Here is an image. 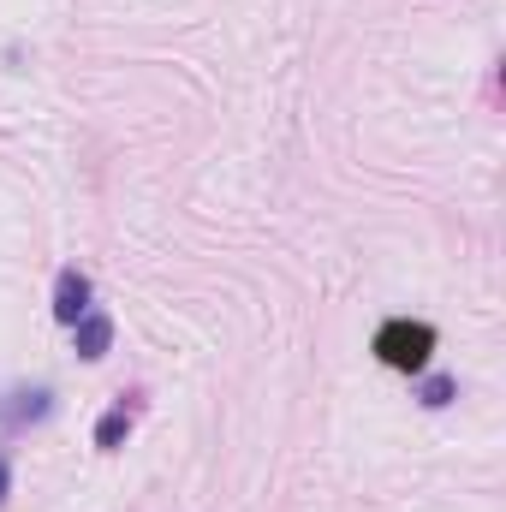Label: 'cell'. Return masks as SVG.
I'll use <instances>...</instances> for the list:
<instances>
[{
	"label": "cell",
	"mask_w": 506,
	"mask_h": 512,
	"mask_svg": "<svg viewBox=\"0 0 506 512\" xmlns=\"http://www.w3.org/2000/svg\"><path fill=\"white\" fill-rule=\"evenodd\" d=\"M72 328H78V358H90V364L108 358V346H114V322H108L102 310H84Z\"/></svg>",
	"instance_id": "277c9868"
},
{
	"label": "cell",
	"mask_w": 506,
	"mask_h": 512,
	"mask_svg": "<svg viewBox=\"0 0 506 512\" xmlns=\"http://www.w3.org/2000/svg\"><path fill=\"white\" fill-rule=\"evenodd\" d=\"M84 310H90V280H84L78 268H66V274L54 280V316H60V322H78Z\"/></svg>",
	"instance_id": "3957f363"
},
{
	"label": "cell",
	"mask_w": 506,
	"mask_h": 512,
	"mask_svg": "<svg viewBox=\"0 0 506 512\" xmlns=\"http://www.w3.org/2000/svg\"><path fill=\"white\" fill-rule=\"evenodd\" d=\"M435 352V328L429 322H387L376 334V358L393 370H423Z\"/></svg>",
	"instance_id": "6da1fadb"
},
{
	"label": "cell",
	"mask_w": 506,
	"mask_h": 512,
	"mask_svg": "<svg viewBox=\"0 0 506 512\" xmlns=\"http://www.w3.org/2000/svg\"><path fill=\"white\" fill-rule=\"evenodd\" d=\"M6 489H12V471H6V459H0V501H6Z\"/></svg>",
	"instance_id": "52a82bcc"
},
{
	"label": "cell",
	"mask_w": 506,
	"mask_h": 512,
	"mask_svg": "<svg viewBox=\"0 0 506 512\" xmlns=\"http://www.w3.org/2000/svg\"><path fill=\"white\" fill-rule=\"evenodd\" d=\"M126 429H131V411H126V405H114V411L96 423V447H120V441H126Z\"/></svg>",
	"instance_id": "5b68a950"
},
{
	"label": "cell",
	"mask_w": 506,
	"mask_h": 512,
	"mask_svg": "<svg viewBox=\"0 0 506 512\" xmlns=\"http://www.w3.org/2000/svg\"><path fill=\"white\" fill-rule=\"evenodd\" d=\"M423 405H435V411L453 405V376H429V382H423Z\"/></svg>",
	"instance_id": "8992f818"
},
{
	"label": "cell",
	"mask_w": 506,
	"mask_h": 512,
	"mask_svg": "<svg viewBox=\"0 0 506 512\" xmlns=\"http://www.w3.org/2000/svg\"><path fill=\"white\" fill-rule=\"evenodd\" d=\"M54 411V393L48 387H12L0 399V429H24V423H42Z\"/></svg>",
	"instance_id": "7a4b0ae2"
}]
</instances>
